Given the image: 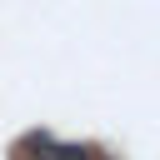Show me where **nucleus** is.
Wrapping results in <instances>:
<instances>
[{"instance_id":"1","label":"nucleus","mask_w":160,"mask_h":160,"mask_svg":"<svg viewBox=\"0 0 160 160\" xmlns=\"http://www.w3.org/2000/svg\"><path fill=\"white\" fill-rule=\"evenodd\" d=\"M20 155H30V160H100L90 145H70V140H55V135H25Z\"/></svg>"}]
</instances>
